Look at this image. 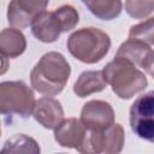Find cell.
Wrapping results in <instances>:
<instances>
[{"label":"cell","instance_id":"1","mask_svg":"<svg viewBox=\"0 0 154 154\" xmlns=\"http://www.w3.org/2000/svg\"><path fill=\"white\" fill-rule=\"evenodd\" d=\"M71 67L65 57L59 52H48L43 54L30 72L31 87L40 94L54 96L63 91Z\"/></svg>","mask_w":154,"mask_h":154},{"label":"cell","instance_id":"2","mask_svg":"<svg viewBox=\"0 0 154 154\" xmlns=\"http://www.w3.org/2000/svg\"><path fill=\"white\" fill-rule=\"evenodd\" d=\"M102 75L113 93L124 100L143 91L148 84L147 77L136 65L120 58H114L109 61L102 69Z\"/></svg>","mask_w":154,"mask_h":154},{"label":"cell","instance_id":"3","mask_svg":"<svg viewBox=\"0 0 154 154\" xmlns=\"http://www.w3.org/2000/svg\"><path fill=\"white\" fill-rule=\"evenodd\" d=\"M66 46L75 59L84 64H95L108 53L111 38L103 30L88 26L73 31L69 36Z\"/></svg>","mask_w":154,"mask_h":154},{"label":"cell","instance_id":"4","mask_svg":"<svg viewBox=\"0 0 154 154\" xmlns=\"http://www.w3.org/2000/svg\"><path fill=\"white\" fill-rule=\"evenodd\" d=\"M78 22V11L71 5H63L54 11L38 14L31 24V32L38 41L51 43L57 41L61 32L73 29Z\"/></svg>","mask_w":154,"mask_h":154},{"label":"cell","instance_id":"5","mask_svg":"<svg viewBox=\"0 0 154 154\" xmlns=\"http://www.w3.org/2000/svg\"><path fill=\"white\" fill-rule=\"evenodd\" d=\"M35 95L23 81H5L0 84V112L5 117L28 118L34 112Z\"/></svg>","mask_w":154,"mask_h":154},{"label":"cell","instance_id":"6","mask_svg":"<svg viewBox=\"0 0 154 154\" xmlns=\"http://www.w3.org/2000/svg\"><path fill=\"white\" fill-rule=\"evenodd\" d=\"M130 126L140 138L154 143V90L134 101L130 107Z\"/></svg>","mask_w":154,"mask_h":154},{"label":"cell","instance_id":"7","mask_svg":"<svg viewBox=\"0 0 154 154\" xmlns=\"http://www.w3.org/2000/svg\"><path fill=\"white\" fill-rule=\"evenodd\" d=\"M81 122L87 129L101 132L114 124V111L106 101L90 100L81 111Z\"/></svg>","mask_w":154,"mask_h":154},{"label":"cell","instance_id":"8","mask_svg":"<svg viewBox=\"0 0 154 154\" xmlns=\"http://www.w3.org/2000/svg\"><path fill=\"white\" fill-rule=\"evenodd\" d=\"M48 1L32 0H13L7 7V20L10 25L16 29H24L31 26L32 22L38 14L46 11Z\"/></svg>","mask_w":154,"mask_h":154},{"label":"cell","instance_id":"9","mask_svg":"<svg viewBox=\"0 0 154 154\" xmlns=\"http://www.w3.org/2000/svg\"><path fill=\"white\" fill-rule=\"evenodd\" d=\"M32 116L43 128L55 129L64 120V109L57 99L45 96L36 100Z\"/></svg>","mask_w":154,"mask_h":154},{"label":"cell","instance_id":"10","mask_svg":"<svg viewBox=\"0 0 154 154\" xmlns=\"http://www.w3.org/2000/svg\"><path fill=\"white\" fill-rule=\"evenodd\" d=\"M87 128L82 124L81 119L67 118L64 119L54 129V138L61 147L78 149L85 137Z\"/></svg>","mask_w":154,"mask_h":154},{"label":"cell","instance_id":"11","mask_svg":"<svg viewBox=\"0 0 154 154\" xmlns=\"http://www.w3.org/2000/svg\"><path fill=\"white\" fill-rule=\"evenodd\" d=\"M26 49L24 34L16 28H5L0 32V52L4 58H18Z\"/></svg>","mask_w":154,"mask_h":154},{"label":"cell","instance_id":"12","mask_svg":"<svg viewBox=\"0 0 154 154\" xmlns=\"http://www.w3.org/2000/svg\"><path fill=\"white\" fill-rule=\"evenodd\" d=\"M106 81L102 71L89 70L82 72L73 84V93L78 97H85L94 93L102 91L106 88Z\"/></svg>","mask_w":154,"mask_h":154},{"label":"cell","instance_id":"13","mask_svg":"<svg viewBox=\"0 0 154 154\" xmlns=\"http://www.w3.org/2000/svg\"><path fill=\"white\" fill-rule=\"evenodd\" d=\"M150 52H152V49L147 43H144L140 40L129 38L119 46V48L116 53V58L125 59L136 66H141L143 60L147 58V55Z\"/></svg>","mask_w":154,"mask_h":154},{"label":"cell","instance_id":"14","mask_svg":"<svg viewBox=\"0 0 154 154\" xmlns=\"http://www.w3.org/2000/svg\"><path fill=\"white\" fill-rule=\"evenodd\" d=\"M0 154H41V149L35 138L17 134L6 140Z\"/></svg>","mask_w":154,"mask_h":154},{"label":"cell","instance_id":"15","mask_svg":"<svg viewBox=\"0 0 154 154\" xmlns=\"http://www.w3.org/2000/svg\"><path fill=\"white\" fill-rule=\"evenodd\" d=\"M84 6L97 18L112 20L122 12L123 2L119 0H83Z\"/></svg>","mask_w":154,"mask_h":154},{"label":"cell","instance_id":"16","mask_svg":"<svg viewBox=\"0 0 154 154\" xmlns=\"http://www.w3.org/2000/svg\"><path fill=\"white\" fill-rule=\"evenodd\" d=\"M124 142L125 135L120 124H113L101 132V148L105 154H120Z\"/></svg>","mask_w":154,"mask_h":154},{"label":"cell","instance_id":"17","mask_svg":"<svg viewBox=\"0 0 154 154\" xmlns=\"http://www.w3.org/2000/svg\"><path fill=\"white\" fill-rule=\"evenodd\" d=\"M129 38L140 40L148 46L154 45V17L132 25L129 30Z\"/></svg>","mask_w":154,"mask_h":154},{"label":"cell","instance_id":"18","mask_svg":"<svg viewBox=\"0 0 154 154\" xmlns=\"http://www.w3.org/2000/svg\"><path fill=\"white\" fill-rule=\"evenodd\" d=\"M125 11L132 18H144L154 11V1H137L128 0L124 4Z\"/></svg>","mask_w":154,"mask_h":154},{"label":"cell","instance_id":"19","mask_svg":"<svg viewBox=\"0 0 154 154\" xmlns=\"http://www.w3.org/2000/svg\"><path fill=\"white\" fill-rule=\"evenodd\" d=\"M141 67H142L149 76H152V77L154 78V51H152V52L147 55V58L143 60Z\"/></svg>","mask_w":154,"mask_h":154},{"label":"cell","instance_id":"20","mask_svg":"<svg viewBox=\"0 0 154 154\" xmlns=\"http://www.w3.org/2000/svg\"><path fill=\"white\" fill-rule=\"evenodd\" d=\"M59 154H64V153H59Z\"/></svg>","mask_w":154,"mask_h":154}]
</instances>
